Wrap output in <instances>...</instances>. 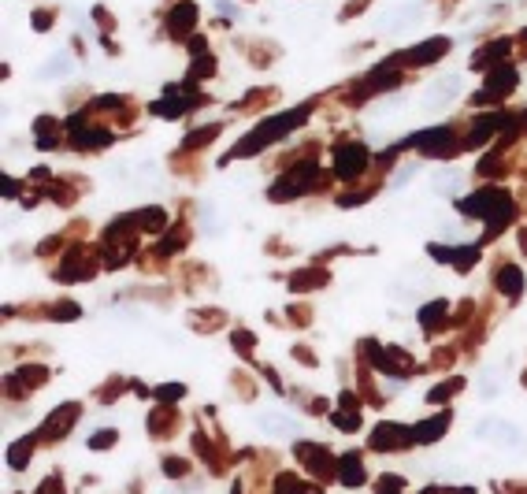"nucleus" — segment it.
I'll use <instances>...</instances> for the list:
<instances>
[{
    "instance_id": "1",
    "label": "nucleus",
    "mask_w": 527,
    "mask_h": 494,
    "mask_svg": "<svg viewBox=\"0 0 527 494\" xmlns=\"http://www.w3.org/2000/svg\"><path fill=\"white\" fill-rule=\"evenodd\" d=\"M305 115H308V108H294V112H283V115H275V120L260 123L253 134H245L242 142L234 145V156H253V153H260L267 142H275V138H283V134L294 131V126L305 123Z\"/></svg>"
},
{
    "instance_id": "2",
    "label": "nucleus",
    "mask_w": 527,
    "mask_h": 494,
    "mask_svg": "<svg viewBox=\"0 0 527 494\" xmlns=\"http://www.w3.org/2000/svg\"><path fill=\"white\" fill-rule=\"evenodd\" d=\"M316 164H301V167H294L286 179H278L275 186H271V201H286V197H297V193H305L312 182H316Z\"/></svg>"
},
{
    "instance_id": "3",
    "label": "nucleus",
    "mask_w": 527,
    "mask_h": 494,
    "mask_svg": "<svg viewBox=\"0 0 527 494\" xmlns=\"http://www.w3.org/2000/svg\"><path fill=\"white\" fill-rule=\"evenodd\" d=\"M509 90H516V67L512 63H498L490 74H487V82H483V93L476 97V101H501Z\"/></svg>"
},
{
    "instance_id": "4",
    "label": "nucleus",
    "mask_w": 527,
    "mask_h": 494,
    "mask_svg": "<svg viewBox=\"0 0 527 494\" xmlns=\"http://www.w3.org/2000/svg\"><path fill=\"white\" fill-rule=\"evenodd\" d=\"M408 145H416L419 153H431V156H442V153H453V131L449 126H435V131H424L416 138H408Z\"/></svg>"
},
{
    "instance_id": "5",
    "label": "nucleus",
    "mask_w": 527,
    "mask_h": 494,
    "mask_svg": "<svg viewBox=\"0 0 527 494\" xmlns=\"http://www.w3.org/2000/svg\"><path fill=\"white\" fill-rule=\"evenodd\" d=\"M460 74H442L438 82L427 85V93H424V104L427 108H446V104H453L457 101V93H460Z\"/></svg>"
},
{
    "instance_id": "6",
    "label": "nucleus",
    "mask_w": 527,
    "mask_h": 494,
    "mask_svg": "<svg viewBox=\"0 0 527 494\" xmlns=\"http://www.w3.org/2000/svg\"><path fill=\"white\" fill-rule=\"evenodd\" d=\"M368 164V149L364 145H338L335 149V171L338 179H357Z\"/></svg>"
},
{
    "instance_id": "7",
    "label": "nucleus",
    "mask_w": 527,
    "mask_h": 494,
    "mask_svg": "<svg viewBox=\"0 0 527 494\" xmlns=\"http://www.w3.org/2000/svg\"><path fill=\"white\" fill-rule=\"evenodd\" d=\"M297 454H301V461H305V465H308L312 472H316V476H324V479L331 476V468H335V465H338V461H335V457H331V454H327V450H324V446H316V443H312V446L305 443V446H301V450H297Z\"/></svg>"
},
{
    "instance_id": "8",
    "label": "nucleus",
    "mask_w": 527,
    "mask_h": 494,
    "mask_svg": "<svg viewBox=\"0 0 527 494\" xmlns=\"http://www.w3.org/2000/svg\"><path fill=\"white\" fill-rule=\"evenodd\" d=\"M446 49H449V41H446V38H431V41H424V45L408 49V52H405V60H408V63H416V67H424V63H435L438 56H446Z\"/></svg>"
},
{
    "instance_id": "9",
    "label": "nucleus",
    "mask_w": 527,
    "mask_h": 494,
    "mask_svg": "<svg viewBox=\"0 0 527 494\" xmlns=\"http://www.w3.org/2000/svg\"><path fill=\"white\" fill-rule=\"evenodd\" d=\"M74 420H78V405H60V409L52 413V420L41 427V435H45V438H60Z\"/></svg>"
},
{
    "instance_id": "10",
    "label": "nucleus",
    "mask_w": 527,
    "mask_h": 494,
    "mask_svg": "<svg viewBox=\"0 0 527 494\" xmlns=\"http://www.w3.org/2000/svg\"><path fill=\"white\" fill-rule=\"evenodd\" d=\"M405 443H408V435L397 424H379V427H375V435H371L375 450H401Z\"/></svg>"
},
{
    "instance_id": "11",
    "label": "nucleus",
    "mask_w": 527,
    "mask_h": 494,
    "mask_svg": "<svg viewBox=\"0 0 527 494\" xmlns=\"http://www.w3.org/2000/svg\"><path fill=\"white\" fill-rule=\"evenodd\" d=\"M193 19H197V8H193L190 0H182L175 12L167 15V30H171V34H186V30L193 26Z\"/></svg>"
},
{
    "instance_id": "12",
    "label": "nucleus",
    "mask_w": 527,
    "mask_h": 494,
    "mask_svg": "<svg viewBox=\"0 0 527 494\" xmlns=\"http://www.w3.org/2000/svg\"><path fill=\"white\" fill-rule=\"evenodd\" d=\"M338 476H342V483H349V487H357V483L364 479V472H360V461H357V454H346L338 461Z\"/></svg>"
},
{
    "instance_id": "13",
    "label": "nucleus",
    "mask_w": 527,
    "mask_h": 494,
    "mask_svg": "<svg viewBox=\"0 0 527 494\" xmlns=\"http://www.w3.org/2000/svg\"><path fill=\"white\" fill-rule=\"evenodd\" d=\"M419 15H424V4H405L401 12H394L390 19H386V26H412V23H419Z\"/></svg>"
},
{
    "instance_id": "14",
    "label": "nucleus",
    "mask_w": 527,
    "mask_h": 494,
    "mask_svg": "<svg viewBox=\"0 0 527 494\" xmlns=\"http://www.w3.org/2000/svg\"><path fill=\"white\" fill-rule=\"evenodd\" d=\"M498 286H501L509 297H516V294H520V290H524V275H520V267H501Z\"/></svg>"
},
{
    "instance_id": "15",
    "label": "nucleus",
    "mask_w": 527,
    "mask_h": 494,
    "mask_svg": "<svg viewBox=\"0 0 527 494\" xmlns=\"http://www.w3.org/2000/svg\"><path fill=\"white\" fill-rule=\"evenodd\" d=\"M509 52V41H494V45L479 49L476 52V67H487V63H498V56H505Z\"/></svg>"
},
{
    "instance_id": "16",
    "label": "nucleus",
    "mask_w": 527,
    "mask_h": 494,
    "mask_svg": "<svg viewBox=\"0 0 527 494\" xmlns=\"http://www.w3.org/2000/svg\"><path fill=\"white\" fill-rule=\"evenodd\" d=\"M71 71V56H63V52H56V56H52L45 67H41L37 74L41 79H60V74H67Z\"/></svg>"
},
{
    "instance_id": "17",
    "label": "nucleus",
    "mask_w": 527,
    "mask_h": 494,
    "mask_svg": "<svg viewBox=\"0 0 527 494\" xmlns=\"http://www.w3.org/2000/svg\"><path fill=\"white\" fill-rule=\"evenodd\" d=\"M442 431H446V416H435L431 424H419L416 427V438H419V443H435Z\"/></svg>"
},
{
    "instance_id": "18",
    "label": "nucleus",
    "mask_w": 527,
    "mask_h": 494,
    "mask_svg": "<svg viewBox=\"0 0 527 494\" xmlns=\"http://www.w3.org/2000/svg\"><path fill=\"white\" fill-rule=\"evenodd\" d=\"M275 494H319V491H316V487H305V483H297L294 476H278Z\"/></svg>"
},
{
    "instance_id": "19",
    "label": "nucleus",
    "mask_w": 527,
    "mask_h": 494,
    "mask_svg": "<svg viewBox=\"0 0 527 494\" xmlns=\"http://www.w3.org/2000/svg\"><path fill=\"white\" fill-rule=\"evenodd\" d=\"M446 308H449L446 302H435V305H427L424 313H419V320H424V327H438V324H442Z\"/></svg>"
},
{
    "instance_id": "20",
    "label": "nucleus",
    "mask_w": 527,
    "mask_h": 494,
    "mask_svg": "<svg viewBox=\"0 0 527 494\" xmlns=\"http://www.w3.org/2000/svg\"><path fill=\"white\" fill-rule=\"evenodd\" d=\"M435 190L438 193H457L460 190V171H442L438 182H435Z\"/></svg>"
},
{
    "instance_id": "21",
    "label": "nucleus",
    "mask_w": 527,
    "mask_h": 494,
    "mask_svg": "<svg viewBox=\"0 0 527 494\" xmlns=\"http://www.w3.org/2000/svg\"><path fill=\"white\" fill-rule=\"evenodd\" d=\"M182 108H186V101H156V104H153L156 115H178Z\"/></svg>"
},
{
    "instance_id": "22",
    "label": "nucleus",
    "mask_w": 527,
    "mask_h": 494,
    "mask_svg": "<svg viewBox=\"0 0 527 494\" xmlns=\"http://www.w3.org/2000/svg\"><path fill=\"white\" fill-rule=\"evenodd\" d=\"M212 71H216L212 56H201V60H197V67H193V79H204V74H212Z\"/></svg>"
},
{
    "instance_id": "23",
    "label": "nucleus",
    "mask_w": 527,
    "mask_h": 494,
    "mask_svg": "<svg viewBox=\"0 0 527 494\" xmlns=\"http://www.w3.org/2000/svg\"><path fill=\"white\" fill-rule=\"evenodd\" d=\"M457 379H449V383H442V386H438V390H431V402H442V398H449V394H453L457 390Z\"/></svg>"
},
{
    "instance_id": "24",
    "label": "nucleus",
    "mask_w": 527,
    "mask_h": 494,
    "mask_svg": "<svg viewBox=\"0 0 527 494\" xmlns=\"http://www.w3.org/2000/svg\"><path fill=\"white\" fill-rule=\"evenodd\" d=\"M112 438H115V431H104V435H93V438H90V446H93V450H104V446H108V443H112Z\"/></svg>"
},
{
    "instance_id": "25",
    "label": "nucleus",
    "mask_w": 527,
    "mask_h": 494,
    "mask_svg": "<svg viewBox=\"0 0 527 494\" xmlns=\"http://www.w3.org/2000/svg\"><path fill=\"white\" fill-rule=\"evenodd\" d=\"M412 171H416L412 164H408V167H401V171H397V175H394V186H405V182L412 179Z\"/></svg>"
},
{
    "instance_id": "26",
    "label": "nucleus",
    "mask_w": 527,
    "mask_h": 494,
    "mask_svg": "<svg viewBox=\"0 0 527 494\" xmlns=\"http://www.w3.org/2000/svg\"><path fill=\"white\" fill-rule=\"evenodd\" d=\"M178 394H182V386H178V383H167L164 390H160V398H178Z\"/></svg>"
},
{
    "instance_id": "27",
    "label": "nucleus",
    "mask_w": 527,
    "mask_h": 494,
    "mask_svg": "<svg viewBox=\"0 0 527 494\" xmlns=\"http://www.w3.org/2000/svg\"><path fill=\"white\" fill-rule=\"evenodd\" d=\"M49 23H52V15H49V12H37V15H34V26H37V30H45Z\"/></svg>"
},
{
    "instance_id": "28",
    "label": "nucleus",
    "mask_w": 527,
    "mask_h": 494,
    "mask_svg": "<svg viewBox=\"0 0 527 494\" xmlns=\"http://www.w3.org/2000/svg\"><path fill=\"white\" fill-rule=\"evenodd\" d=\"M37 494H63V491H60V479H49V483H45V487H41Z\"/></svg>"
},
{
    "instance_id": "29",
    "label": "nucleus",
    "mask_w": 527,
    "mask_h": 494,
    "mask_svg": "<svg viewBox=\"0 0 527 494\" xmlns=\"http://www.w3.org/2000/svg\"><path fill=\"white\" fill-rule=\"evenodd\" d=\"M524 120H527V115H524Z\"/></svg>"
}]
</instances>
